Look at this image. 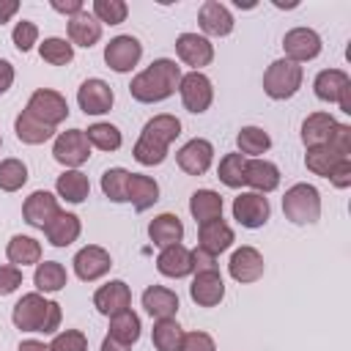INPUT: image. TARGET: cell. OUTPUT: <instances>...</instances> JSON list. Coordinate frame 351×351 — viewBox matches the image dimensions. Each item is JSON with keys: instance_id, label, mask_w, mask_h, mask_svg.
<instances>
[{"instance_id": "cell-6", "label": "cell", "mask_w": 351, "mask_h": 351, "mask_svg": "<svg viewBox=\"0 0 351 351\" xmlns=\"http://www.w3.org/2000/svg\"><path fill=\"white\" fill-rule=\"evenodd\" d=\"M52 156L66 170H80V165L90 159V143L85 137V129H69V132L55 134Z\"/></svg>"}, {"instance_id": "cell-50", "label": "cell", "mask_w": 351, "mask_h": 351, "mask_svg": "<svg viewBox=\"0 0 351 351\" xmlns=\"http://www.w3.org/2000/svg\"><path fill=\"white\" fill-rule=\"evenodd\" d=\"M181 351H217V343H214V337L208 332L195 329V332H184Z\"/></svg>"}, {"instance_id": "cell-35", "label": "cell", "mask_w": 351, "mask_h": 351, "mask_svg": "<svg viewBox=\"0 0 351 351\" xmlns=\"http://www.w3.org/2000/svg\"><path fill=\"white\" fill-rule=\"evenodd\" d=\"M140 332H143V324H140V315L132 307L123 310V313H118V315H110V332H107V337H112V340H118V343H123V346L132 348L140 340Z\"/></svg>"}, {"instance_id": "cell-16", "label": "cell", "mask_w": 351, "mask_h": 351, "mask_svg": "<svg viewBox=\"0 0 351 351\" xmlns=\"http://www.w3.org/2000/svg\"><path fill=\"white\" fill-rule=\"evenodd\" d=\"M58 211H60L58 197H55L52 192H47V189L30 192V195L25 197V203H22V217H25V222H27L30 228H38V230H44V228L49 225V219H52Z\"/></svg>"}, {"instance_id": "cell-49", "label": "cell", "mask_w": 351, "mask_h": 351, "mask_svg": "<svg viewBox=\"0 0 351 351\" xmlns=\"http://www.w3.org/2000/svg\"><path fill=\"white\" fill-rule=\"evenodd\" d=\"M326 145L340 156V159H351V126L348 123H335Z\"/></svg>"}, {"instance_id": "cell-52", "label": "cell", "mask_w": 351, "mask_h": 351, "mask_svg": "<svg viewBox=\"0 0 351 351\" xmlns=\"http://www.w3.org/2000/svg\"><path fill=\"white\" fill-rule=\"evenodd\" d=\"M329 184L337 189H348L351 186V159H340L335 165V170L329 173Z\"/></svg>"}, {"instance_id": "cell-42", "label": "cell", "mask_w": 351, "mask_h": 351, "mask_svg": "<svg viewBox=\"0 0 351 351\" xmlns=\"http://www.w3.org/2000/svg\"><path fill=\"white\" fill-rule=\"evenodd\" d=\"M129 170L126 167H110L101 176V192L112 203H126V189H129Z\"/></svg>"}, {"instance_id": "cell-4", "label": "cell", "mask_w": 351, "mask_h": 351, "mask_svg": "<svg viewBox=\"0 0 351 351\" xmlns=\"http://www.w3.org/2000/svg\"><path fill=\"white\" fill-rule=\"evenodd\" d=\"M302 80H304V69L288 58H280L269 63V69L263 71V93L274 101H285L296 96V90L302 88Z\"/></svg>"}, {"instance_id": "cell-3", "label": "cell", "mask_w": 351, "mask_h": 351, "mask_svg": "<svg viewBox=\"0 0 351 351\" xmlns=\"http://www.w3.org/2000/svg\"><path fill=\"white\" fill-rule=\"evenodd\" d=\"M282 214L293 225H313L321 219V192L313 184H293L282 195Z\"/></svg>"}, {"instance_id": "cell-38", "label": "cell", "mask_w": 351, "mask_h": 351, "mask_svg": "<svg viewBox=\"0 0 351 351\" xmlns=\"http://www.w3.org/2000/svg\"><path fill=\"white\" fill-rule=\"evenodd\" d=\"M151 340L156 351H181L184 346V329L176 318H162L151 329Z\"/></svg>"}, {"instance_id": "cell-23", "label": "cell", "mask_w": 351, "mask_h": 351, "mask_svg": "<svg viewBox=\"0 0 351 351\" xmlns=\"http://www.w3.org/2000/svg\"><path fill=\"white\" fill-rule=\"evenodd\" d=\"M244 184L252 186V192L269 195L280 186V167L269 159H247V173H244Z\"/></svg>"}, {"instance_id": "cell-1", "label": "cell", "mask_w": 351, "mask_h": 351, "mask_svg": "<svg viewBox=\"0 0 351 351\" xmlns=\"http://www.w3.org/2000/svg\"><path fill=\"white\" fill-rule=\"evenodd\" d=\"M181 66L170 58H156L145 71H140L137 77H132L129 82V93L134 101L140 104H156L170 99L178 85H181Z\"/></svg>"}, {"instance_id": "cell-40", "label": "cell", "mask_w": 351, "mask_h": 351, "mask_svg": "<svg viewBox=\"0 0 351 351\" xmlns=\"http://www.w3.org/2000/svg\"><path fill=\"white\" fill-rule=\"evenodd\" d=\"M244 173H247V156H241L239 151L236 154H225L219 159V167H217V176L225 186L230 189H241L244 186Z\"/></svg>"}, {"instance_id": "cell-37", "label": "cell", "mask_w": 351, "mask_h": 351, "mask_svg": "<svg viewBox=\"0 0 351 351\" xmlns=\"http://www.w3.org/2000/svg\"><path fill=\"white\" fill-rule=\"evenodd\" d=\"M236 145H239V154L241 156L261 159V154H266L271 148V137L261 126H241V132L236 134Z\"/></svg>"}, {"instance_id": "cell-46", "label": "cell", "mask_w": 351, "mask_h": 351, "mask_svg": "<svg viewBox=\"0 0 351 351\" xmlns=\"http://www.w3.org/2000/svg\"><path fill=\"white\" fill-rule=\"evenodd\" d=\"M132 156H134L143 167H154V165H162V162L167 159V148L140 134L137 143H134V148H132Z\"/></svg>"}, {"instance_id": "cell-8", "label": "cell", "mask_w": 351, "mask_h": 351, "mask_svg": "<svg viewBox=\"0 0 351 351\" xmlns=\"http://www.w3.org/2000/svg\"><path fill=\"white\" fill-rule=\"evenodd\" d=\"M271 217V206H269V197H263L261 192H241L233 197V219L241 225V228H263Z\"/></svg>"}, {"instance_id": "cell-32", "label": "cell", "mask_w": 351, "mask_h": 351, "mask_svg": "<svg viewBox=\"0 0 351 351\" xmlns=\"http://www.w3.org/2000/svg\"><path fill=\"white\" fill-rule=\"evenodd\" d=\"M5 258H8L11 266H19V269L22 266H36V263H41V244L33 236L16 233V236H11V241L5 247Z\"/></svg>"}, {"instance_id": "cell-11", "label": "cell", "mask_w": 351, "mask_h": 351, "mask_svg": "<svg viewBox=\"0 0 351 351\" xmlns=\"http://www.w3.org/2000/svg\"><path fill=\"white\" fill-rule=\"evenodd\" d=\"M112 101H115L112 88L99 77H90L77 88V104L85 115H104L112 110Z\"/></svg>"}, {"instance_id": "cell-20", "label": "cell", "mask_w": 351, "mask_h": 351, "mask_svg": "<svg viewBox=\"0 0 351 351\" xmlns=\"http://www.w3.org/2000/svg\"><path fill=\"white\" fill-rule=\"evenodd\" d=\"M145 313L154 318V321H162V318H176L178 313V293L165 288V285H148L140 296Z\"/></svg>"}, {"instance_id": "cell-31", "label": "cell", "mask_w": 351, "mask_h": 351, "mask_svg": "<svg viewBox=\"0 0 351 351\" xmlns=\"http://www.w3.org/2000/svg\"><path fill=\"white\" fill-rule=\"evenodd\" d=\"M189 214L195 217L197 225L222 219V197L214 189H195L189 197Z\"/></svg>"}, {"instance_id": "cell-17", "label": "cell", "mask_w": 351, "mask_h": 351, "mask_svg": "<svg viewBox=\"0 0 351 351\" xmlns=\"http://www.w3.org/2000/svg\"><path fill=\"white\" fill-rule=\"evenodd\" d=\"M93 307L101 315H107V318L129 310L132 307V291H129V285L123 280H110V282L99 285L96 293H93Z\"/></svg>"}, {"instance_id": "cell-54", "label": "cell", "mask_w": 351, "mask_h": 351, "mask_svg": "<svg viewBox=\"0 0 351 351\" xmlns=\"http://www.w3.org/2000/svg\"><path fill=\"white\" fill-rule=\"evenodd\" d=\"M52 8L58 11V14H63V16H77L80 11H85V5H82V0H52Z\"/></svg>"}, {"instance_id": "cell-9", "label": "cell", "mask_w": 351, "mask_h": 351, "mask_svg": "<svg viewBox=\"0 0 351 351\" xmlns=\"http://www.w3.org/2000/svg\"><path fill=\"white\" fill-rule=\"evenodd\" d=\"M321 36L313 30V27H291L285 36H282V49H285V58L293 60V63H307V60H315L321 55Z\"/></svg>"}, {"instance_id": "cell-39", "label": "cell", "mask_w": 351, "mask_h": 351, "mask_svg": "<svg viewBox=\"0 0 351 351\" xmlns=\"http://www.w3.org/2000/svg\"><path fill=\"white\" fill-rule=\"evenodd\" d=\"M85 137L90 143V148H99V151H118L123 145V134L115 123H107V121H99L93 126L85 129Z\"/></svg>"}, {"instance_id": "cell-24", "label": "cell", "mask_w": 351, "mask_h": 351, "mask_svg": "<svg viewBox=\"0 0 351 351\" xmlns=\"http://www.w3.org/2000/svg\"><path fill=\"white\" fill-rule=\"evenodd\" d=\"M236 241L233 236V228L225 222V219H211V222H203L200 230H197V247L211 252V255H219L225 250H230V244Z\"/></svg>"}, {"instance_id": "cell-12", "label": "cell", "mask_w": 351, "mask_h": 351, "mask_svg": "<svg viewBox=\"0 0 351 351\" xmlns=\"http://www.w3.org/2000/svg\"><path fill=\"white\" fill-rule=\"evenodd\" d=\"M71 263H74V274H77L82 282H96V280H101V277L112 269L110 252H107L104 247H99V244L82 247V250L74 255Z\"/></svg>"}, {"instance_id": "cell-58", "label": "cell", "mask_w": 351, "mask_h": 351, "mask_svg": "<svg viewBox=\"0 0 351 351\" xmlns=\"http://www.w3.org/2000/svg\"><path fill=\"white\" fill-rule=\"evenodd\" d=\"M16 351H49V346L41 343V340H22Z\"/></svg>"}, {"instance_id": "cell-29", "label": "cell", "mask_w": 351, "mask_h": 351, "mask_svg": "<svg viewBox=\"0 0 351 351\" xmlns=\"http://www.w3.org/2000/svg\"><path fill=\"white\" fill-rule=\"evenodd\" d=\"M14 132H16V140L25 143V145H41V143H47V140L55 137V129L47 126V123H41V121H38L36 115H30L27 110H22V112L16 115Z\"/></svg>"}, {"instance_id": "cell-41", "label": "cell", "mask_w": 351, "mask_h": 351, "mask_svg": "<svg viewBox=\"0 0 351 351\" xmlns=\"http://www.w3.org/2000/svg\"><path fill=\"white\" fill-rule=\"evenodd\" d=\"M38 55L49 66H66L74 60V47H71V41H66L60 36H49L38 44Z\"/></svg>"}, {"instance_id": "cell-10", "label": "cell", "mask_w": 351, "mask_h": 351, "mask_svg": "<svg viewBox=\"0 0 351 351\" xmlns=\"http://www.w3.org/2000/svg\"><path fill=\"white\" fill-rule=\"evenodd\" d=\"M140 58H143V44L134 36H115L104 47V63L118 74L132 71L140 63Z\"/></svg>"}, {"instance_id": "cell-51", "label": "cell", "mask_w": 351, "mask_h": 351, "mask_svg": "<svg viewBox=\"0 0 351 351\" xmlns=\"http://www.w3.org/2000/svg\"><path fill=\"white\" fill-rule=\"evenodd\" d=\"M19 285H22V269L19 266H11V263L0 266V299L8 296V293H14Z\"/></svg>"}, {"instance_id": "cell-18", "label": "cell", "mask_w": 351, "mask_h": 351, "mask_svg": "<svg viewBox=\"0 0 351 351\" xmlns=\"http://www.w3.org/2000/svg\"><path fill=\"white\" fill-rule=\"evenodd\" d=\"M197 22H200V30L206 36H214V38H222V36H230L233 33V14L225 3L219 0H206L197 11Z\"/></svg>"}, {"instance_id": "cell-5", "label": "cell", "mask_w": 351, "mask_h": 351, "mask_svg": "<svg viewBox=\"0 0 351 351\" xmlns=\"http://www.w3.org/2000/svg\"><path fill=\"white\" fill-rule=\"evenodd\" d=\"M25 110L30 115H36L41 123L52 126V129H58L69 118V101H66V96L58 93V90H52V88L33 90L30 99H27V104H25Z\"/></svg>"}, {"instance_id": "cell-55", "label": "cell", "mask_w": 351, "mask_h": 351, "mask_svg": "<svg viewBox=\"0 0 351 351\" xmlns=\"http://www.w3.org/2000/svg\"><path fill=\"white\" fill-rule=\"evenodd\" d=\"M11 85H14V66H11L5 58H0V96H3Z\"/></svg>"}, {"instance_id": "cell-30", "label": "cell", "mask_w": 351, "mask_h": 351, "mask_svg": "<svg viewBox=\"0 0 351 351\" xmlns=\"http://www.w3.org/2000/svg\"><path fill=\"white\" fill-rule=\"evenodd\" d=\"M69 282V274H66V266L58 263V261H41L36 263V271H33V285L38 293H58L63 291Z\"/></svg>"}, {"instance_id": "cell-56", "label": "cell", "mask_w": 351, "mask_h": 351, "mask_svg": "<svg viewBox=\"0 0 351 351\" xmlns=\"http://www.w3.org/2000/svg\"><path fill=\"white\" fill-rule=\"evenodd\" d=\"M19 11V3L16 0H0V25L11 22V16Z\"/></svg>"}, {"instance_id": "cell-19", "label": "cell", "mask_w": 351, "mask_h": 351, "mask_svg": "<svg viewBox=\"0 0 351 351\" xmlns=\"http://www.w3.org/2000/svg\"><path fill=\"white\" fill-rule=\"evenodd\" d=\"M189 296L197 307H217L225 299V280L219 271H197L189 285Z\"/></svg>"}, {"instance_id": "cell-57", "label": "cell", "mask_w": 351, "mask_h": 351, "mask_svg": "<svg viewBox=\"0 0 351 351\" xmlns=\"http://www.w3.org/2000/svg\"><path fill=\"white\" fill-rule=\"evenodd\" d=\"M337 107H340V112H346V115H351V82L340 90V96H337V101H335Z\"/></svg>"}, {"instance_id": "cell-53", "label": "cell", "mask_w": 351, "mask_h": 351, "mask_svg": "<svg viewBox=\"0 0 351 351\" xmlns=\"http://www.w3.org/2000/svg\"><path fill=\"white\" fill-rule=\"evenodd\" d=\"M192 271H195V274H197V271H219V269H217V255H211V252L195 247V250H192Z\"/></svg>"}, {"instance_id": "cell-26", "label": "cell", "mask_w": 351, "mask_h": 351, "mask_svg": "<svg viewBox=\"0 0 351 351\" xmlns=\"http://www.w3.org/2000/svg\"><path fill=\"white\" fill-rule=\"evenodd\" d=\"M66 30H69L71 47L77 44V47L90 49V47L99 44V38H101V25H99V19H96L90 11H80L77 16H71L69 25H66Z\"/></svg>"}, {"instance_id": "cell-2", "label": "cell", "mask_w": 351, "mask_h": 351, "mask_svg": "<svg viewBox=\"0 0 351 351\" xmlns=\"http://www.w3.org/2000/svg\"><path fill=\"white\" fill-rule=\"evenodd\" d=\"M11 321L16 329L22 332H41V335H55L60 329L63 321V310L58 302L44 299L38 291L25 293L14 310H11Z\"/></svg>"}, {"instance_id": "cell-47", "label": "cell", "mask_w": 351, "mask_h": 351, "mask_svg": "<svg viewBox=\"0 0 351 351\" xmlns=\"http://www.w3.org/2000/svg\"><path fill=\"white\" fill-rule=\"evenodd\" d=\"M49 351H88V337L80 329L55 332V337L49 343Z\"/></svg>"}, {"instance_id": "cell-7", "label": "cell", "mask_w": 351, "mask_h": 351, "mask_svg": "<svg viewBox=\"0 0 351 351\" xmlns=\"http://www.w3.org/2000/svg\"><path fill=\"white\" fill-rule=\"evenodd\" d=\"M178 93H181V104L184 110L200 115L211 107L214 101V85L211 80L203 74V71H189L181 77V85H178Z\"/></svg>"}, {"instance_id": "cell-14", "label": "cell", "mask_w": 351, "mask_h": 351, "mask_svg": "<svg viewBox=\"0 0 351 351\" xmlns=\"http://www.w3.org/2000/svg\"><path fill=\"white\" fill-rule=\"evenodd\" d=\"M176 162L186 176H203L214 162V145L206 137H192L176 151Z\"/></svg>"}, {"instance_id": "cell-59", "label": "cell", "mask_w": 351, "mask_h": 351, "mask_svg": "<svg viewBox=\"0 0 351 351\" xmlns=\"http://www.w3.org/2000/svg\"><path fill=\"white\" fill-rule=\"evenodd\" d=\"M99 351H129V346H123V343H118L112 337H104L101 346H99Z\"/></svg>"}, {"instance_id": "cell-21", "label": "cell", "mask_w": 351, "mask_h": 351, "mask_svg": "<svg viewBox=\"0 0 351 351\" xmlns=\"http://www.w3.org/2000/svg\"><path fill=\"white\" fill-rule=\"evenodd\" d=\"M80 233H82V222L71 211H58L49 219V225L44 228V236H47V241L52 247H69V244H74L80 239Z\"/></svg>"}, {"instance_id": "cell-48", "label": "cell", "mask_w": 351, "mask_h": 351, "mask_svg": "<svg viewBox=\"0 0 351 351\" xmlns=\"http://www.w3.org/2000/svg\"><path fill=\"white\" fill-rule=\"evenodd\" d=\"M11 41H14V47H16L22 55L30 52V49L38 44V27H36V22H27V19L16 22L14 30H11Z\"/></svg>"}, {"instance_id": "cell-27", "label": "cell", "mask_w": 351, "mask_h": 351, "mask_svg": "<svg viewBox=\"0 0 351 351\" xmlns=\"http://www.w3.org/2000/svg\"><path fill=\"white\" fill-rule=\"evenodd\" d=\"M159 200V184L151 176L132 173L129 176V189H126V203H132L134 211H148Z\"/></svg>"}, {"instance_id": "cell-13", "label": "cell", "mask_w": 351, "mask_h": 351, "mask_svg": "<svg viewBox=\"0 0 351 351\" xmlns=\"http://www.w3.org/2000/svg\"><path fill=\"white\" fill-rule=\"evenodd\" d=\"M176 55L184 66H189L192 71H200L203 66H208L214 60V44L206 36L197 33H181L176 38Z\"/></svg>"}, {"instance_id": "cell-28", "label": "cell", "mask_w": 351, "mask_h": 351, "mask_svg": "<svg viewBox=\"0 0 351 351\" xmlns=\"http://www.w3.org/2000/svg\"><path fill=\"white\" fill-rule=\"evenodd\" d=\"M55 192H58V197H63L66 203L80 206V203H85L88 195H90V181H88V176H85L82 170H63V173L58 176V181H55Z\"/></svg>"}, {"instance_id": "cell-43", "label": "cell", "mask_w": 351, "mask_h": 351, "mask_svg": "<svg viewBox=\"0 0 351 351\" xmlns=\"http://www.w3.org/2000/svg\"><path fill=\"white\" fill-rule=\"evenodd\" d=\"M337 162H340V156L329 145H315V148H307V154H304V167L321 178H329V173L335 170Z\"/></svg>"}, {"instance_id": "cell-33", "label": "cell", "mask_w": 351, "mask_h": 351, "mask_svg": "<svg viewBox=\"0 0 351 351\" xmlns=\"http://www.w3.org/2000/svg\"><path fill=\"white\" fill-rule=\"evenodd\" d=\"M335 115L329 112H310L302 123V143L304 148H315V145H326L332 129H335Z\"/></svg>"}, {"instance_id": "cell-34", "label": "cell", "mask_w": 351, "mask_h": 351, "mask_svg": "<svg viewBox=\"0 0 351 351\" xmlns=\"http://www.w3.org/2000/svg\"><path fill=\"white\" fill-rule=\"evenodd\" d=\"M140 134L154 140V143H159V145H165V148H170V143L181 134V121L176 115H170V112H159L151 121H145Z\"/></svg>"}, {"instance_id": "cell-25", "label": "cell", "mask_w": 351, "mask_h": 351, "mask_svg": "<svg viewBox=\"0 0 351 351\" xmlns=\"http://www.w3.org/2000/svg\"><path fill=\"white\" fill-rule=\"evenodd\" d=\"M148 239H151L159 250L173 247V244H181V239H184V222H181L176 214H170V211L156 214V217L148 222Z\"/></svg>"}, {"instance_id": "cell-44", "label": "cell", "mask_w": 351, "mask_h": 351, "mask_svg": "<svg viewBox=\"0 0 351 351\" xmlns=\"http://www.w3.org/2000/svg\"><path fill=\"white\" fill-rule=\"evenodd\" d=\"M27 184V165L22 159H3L0 162V189L3 192H19Z\"/></svg>"}, {"instance_id": "cell-15", "label": "cell", "mask_w": 351, "mask_h": 351, "mask_svg": "<svg viewBox=\"0 0 351 351\" xmlns=\"http://www.w3.org/2000/svg\"><path fill=\"white\" fill-rule=\"evenodd\" d=\"M263 269H266L263 255L255 247H239V250H233V255L228 261V274L241 285L258 282L263 277Z\"/></svg>"}, {"instance_id": "cell-45", "label": "cell", "mask_w": 351, "mask_h": 351, "mask_svg": "<svg viewBox=\"0 0 351 351\" xmlns=\"http://www.w3.org/2000/svg\"><path fill=\"white\" fill-rule=\"evenodd\" d=\"M99 25H121L129 16V5L123 0H93V11H90Z\"/></svg>"}, {"instance_id": "cell-22", "label": "cell", "mask_w": 351, "mask_h": 351, "mask_svg": "<svg viewBox=\"0 0 351 351\" xmlns=\"http://www.w3.org/2000/svg\"><path fill=\"white\" fill-rule=\"evenodd\" d=\"M156 271L170 280H181V277L192 274V250H186L184 244L165 247L156 255Z\"/></svg>"}, {"instance_id": "cell-36", "label": "cell", "mask_w": 351, "mask_h": 351, "mask_svg": "<svg viewBox=\"0 0 351 351\" xmlns=\"http://www.w3.org/2000/svg\"><path fill=\"white\" fill-rule=\"evenodd\" d=\"M351 82V77L343 71V69H324V71H318L315 74V80H313V90H315V96L321 99V101H337V96H340V90L346 88Z\"/></svg>"}, {"instance_id": "cell-60", "label": "cell", "mask_w": 351, "mask_h": 351, "mask_svg": "<svg viewBox=\"0 0 351 351\" xmlns=\"http://www.w3.org/2000/svg\"><path fill=\"white\" fill-rule=\"evenodd\" d=\"M0 145H3V137H0Z\"/></svg>"}]
</instances>
